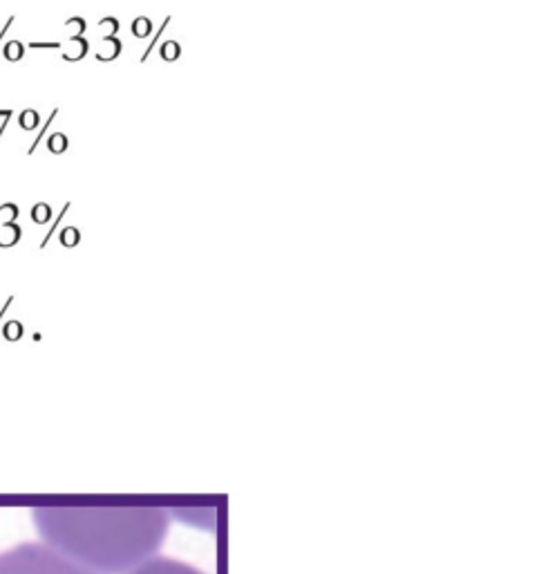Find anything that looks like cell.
I'll return each instance as SVG.
<instances>
[{"label": "cell", "mask_w": 548, "mask_h": 574, "mask_svg": "<svg viewBox=\"0 0 548 574\" xmlns=\"http://www.w3.org/2000/svg\"><path fill=\"white\" fill-rule=\"evenodd\" d=\"M170 514L159 507H38L43 543L99 574L132 572L155 557Z\"/></svg>", "instance_id": "1"}, {"label": "cell", "mask_w": 548, "mask_h": 574, "mask_svg": "<svg viewBox=\"0 0 548 574\" xmlns=\"http://www.w3.org/2000/svg\"><path fill=\"white\" fill-rule=\"evenodd\" d=\"M0 574H99L45 543H20L0 552Z\"/></svg>", "instance_id": "2"}, {"label": "cell", "mask_w": 548, "mask_h": 574, "mask_svg": "<svg viewBox=\"0 0 548 574\" xmlns=\"http://www.w3.org/2000/svg\"><path fill=\"white\" fill-rule=\"evenodd\" d=\"M128 574H204V572L188 566L184 561H177L170 557H153Z\"/></svg>", "instance_id": "3"}, {"label": "cell", "mask_w": 548, "mask_h": 574, "mask_svg": "<svg viewBox=\"0 0 548 574\" xmlns=\"http://www.w3.org/2000/svg\"><path fill=\"white\" fill-rule=\"evenodd\" d=\"M119 54H121V41L116 36H103L101 47H99V52H96V59L99 61H114Z\"/></svg>", "instance_id": "4"}, {"label": "cell", "mask_w": 548, "mask_h": 574, "mask_svg": "<svg viewBox=\"0 0 548 574\" xmlns=\"http://www.w3.org/2000/svg\"><path fill=\"white\" fill-rule=\"evenodd\" d=\"M70 45L72 47H68L66 52H63V59L66 61H79V59H83L85 54H88V41H85L83 36L70 38Z\"/></svg>", "instance_id": "5"}, {"label": "cell", "mask_w": 548, "mask_h": 574, "mask_svg": "<svg viewBox=\"0 0 548 574\" xmlns=\"http://www.w3.org/2000/svg\"><path fill=\"white\" fill-rule=\"evenodd\" d=\"M0 229H3L5 233H9V238H0V247H14V244L20 240V227L16 225V222L5 220Z\"/></svg>", "instance_id": "6"}, {"label": "cell", "mask_w": 548, "mask_h": 574, "mask_svg": "<svg viewBox=\"0 0 548 574\" xmlns=\"http://www.w3.org/2000/svg\"><path fill=\"white\" fill-rule=\"evenodd\" d=\"M31 220H34L36 225H47L52 220V207L47 202H38V205H34V209H31Z\"/></svg>", "instance_id": "7"}, {"label": "cell", "mask_w": 548, "mask_h": 574, "mask_svg": "<svg viewBox=\"0 0 548 574\" xmlns=\"http://www.w3.org/2000/svg\"><path fill=\"white\" fill-rule=\"evenodd\" d=\"M47 151L54 153V155L66 153V151H68V137L63 135V133H54V135H50V140H47Z\"/></svg>", "instance_id": "8"}, {"label": "cell", "mask_w": 548, "mask_h": 574, "mask_svg": "<svg viewBox=\"0 0 548 574\" xmlns=\"http://www.w3.org/2000/svg\"><path fill=\"white\" fill-rule=\"evenodd\" d=\"M59 238H61V244H66V247H77L81 242V231L77 227H63Z\"/></svg>", "instance_id": "9"}, {"label": "cell", "mask_w": 548, "mask_h": 574, "mask_svg": "<svg viewBox=\"0 0 548 574\" xmlns=\"http://www.w3.org/2000/svg\"><path fill=\"white\" fill-rule=\"evenodd\" d=\"M3 54H5L7 61H20L25 54V45L18 43V41H9V43H5Z\"/></svg>", "instance_id": "10"}, {"label": "cell", "mask_w": 548, "mask_h": 574, "mask_svg": "<svg viewBox=\"0 0 548 574\" xmlns=\"http://www.w3.org/2000/svg\"><path fill=\"white\" fill-rule=\"evenodd\" d=\"M18 122H20V128L23 131H34L36 126H38V112L34 108H29V110H23L18 117Z\"/></svg>", "instance_id": "11"}, {"label": "cell", "mask_w": 548, "mask_h": 574, "mask_svg": "<svg viewBox=\"0 0 548 574\" xmlns=\"http://www.w3.org/2000/svg\"><path fill=\"white\" fill-rule=\"evenodd\" d=\"M3 337L7 339V341H18L20 337H23V323L20 321H7L5 328H3Z\"/></svg>", "instance_id": "12"}, {"label": "cell", "mask_w": 548, "mask_h": 574, "mask_svg": "<svg viewBox=\"0 0 548 574\" xmlns=\"http://www.w3.org/2000/svg\"><path fill=\"white\" fill-rule=\"evenodd\" d=\"M150 29H153V23H150V18H146V16H139L132 23V34L137 38H146L150 34Z\"/></svg>", "instance_id": "13"}, {"label": "cell", "mask_w": 548, "mask_h": 574, "mask_svg": "<svg viewBox=\"0 0 548 574\" xmlns=\"http://www.w3.org/2000/svg\"><path fill=\"white\" fill-rule=\"evenodd\" d=\"M179 43H175V41H166L164 45H161V50H159V54L164 57L166 61H177L179 59Z\"/></svg>", "instance_id": "14"}, {"label": "cell", "mask_w": 548, "mask_h": 574, "mask_svg": "<svg viewBox=\"0 0 548 574\" xmlns=\"http://www.w3.org/2000/svg\"><path fill=\"white\" fill-rule=\"evenodd\" d=\"M66 29H74L70 38H74V36H83V31H85V20L79 18V16H74V18L66 20Z\"/></svg>", "instance_id": "15"}, {"label": "cell", "mask_w": 548, "mask_h": 574, "mask_svg": "<svg viewBox=\"0 0 548 574\" xmlns=\"http://www.w3.org/2000/svg\"><path fill=\"white\" fill-rule=\"evenodd\" d=\"M110 27V34L107 36H116V31H119V20L116 18H112V16H107V18H101L99 20V27Z\"/></svg>", "instance_id": "16"}, {"label": "cell", "mask_w": 548, "mask_h": 574, "mask_svg": "<svg viewBox=\"0 0 548 574\" xmlns=\"http://www.w3.org/2000/svg\"><path fill=\"white\" fill-rule=\"evenodd\" d=\"M12 214V218L16 220L18 218V207L16 205H12V202H5V205H0V214Z\"/></svg>", "instance_id": "17"}, {"label": "cell", "mask_w": 548, "mask_h": 574, "mask_svg": "<svg viewBox=\"0 0 548 574\" xmlns=\"http://www.w3.org/2000/svg\"><path fill=\"white\" fill-rule=\"evenodd\" d=\"M29 47H50V50H56V47H61L59 43H31Z\"/></svg>", "instance_id": "18"}]
</instances>
